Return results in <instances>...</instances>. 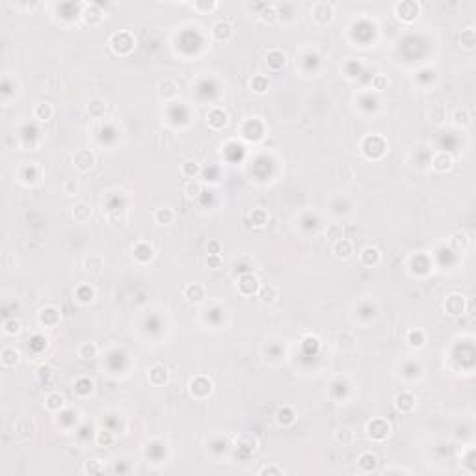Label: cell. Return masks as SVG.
<instances>
[{
    "instance_id": "cell-1",
    "label": "cell",
    "mask_w": 476,
    "mask_h": 476,
    "mask_svg": "<svg viewBox=\"0 0 476 476\" xmlns=\"http://www.w3.org/2000/svg\"><path fill=\"white\" fill-rule=\"evenodd\" d=\"M108 43H110V49H112L118 56H128V54L134 51V47H136V39H134L132 34L127 30L112 34V37H110V41Z\"/></svg>"
},
{
    "instance_id": "cell-2",
    "label": "cell",
    "mask_w": 476,
    "mask_h": 476,
    "mask_svg": "<svg viewBox=\"0 0 476 476\" xmlns=\"http://www.w3.org/2000/svg\"><path fill=\"white\" fill-rule=\"evenodd\" d=\"M361 153H363L369 160L383 158V154L387 153V142H385L381 136H378V134L367 136V138L363 140V144H361Z\"/></svg>"
},
{
    "instance_id": "cell-3",
    "label": "cell",
    "mask_w": 476,
    "mask_h": 476,
    "mask_svg": "<svg viewBox=\"0 0 476 476\" xmlns=\"http://www.w3.org/2000/svg\"><path fill=\"white\" fill-rule=\"evenodd\" d=\"M394 15L396 19L405 25H411L419 19L420 15V4L419 2H413V0H405V2H398L394 4Z\"/></svg>"
},
{
    "instance_id": "cell-4",
    "label": "cell",
    "mask_w": 476,
    "mask_h": 476,
    "mask_svg": "<svg viewBox=\"0 0 476 476\" xmlns=\"http://www.w3.org/2000/svg\"><path fill=\"white\" fill-rule=\"evenodd\" d=\"M311 19L318 26H328L335 19V6L329 2H314L311 8Z\"/></svg>"
},
{
    "instance_id": "cell-5",
    "label": "cell",
    "mask_w": 476,
    "mask_h": 476,
    "mask_svg": "<svg viewBox=\"0 0 476 476\" xmlns=\"http://www.w3.org/2000/svg\"><path fill=\"white\" fill-rule=\"evenodd\" d=\"M391 435V424L385 419H372L367 424V437L370 441L381 443Z\"/></svg>"
},
{
    "instance_id": "cell-6",
    "label": "cell",
    "mask_w": 476,
    "mask_h": 476,
    "mask_svg": "<svg viewBox=\"0 0 476 476\" xmlns=\"http://www.w3.org/2000/svg\"><path fill=\"white\" fill-rule=\"evenodd\" d=\"M188 387H190V394L197 400L209 398L210 394H212V389H214L212 381H210L209 378H205V376H195L194 379H190Z\"/></svg>"
},
{
    "instance_id": "cell-7",
    "label": "cell",
    "mask_w": 476,
    "mask_h": 476,
    "mask_svg": "<svg viewBox=\"0 0 476 476\" xmlns=\"http://www.w3.org/2000/svg\"><path fill=\"white\" fill-rule=\"evenodd\" d=\"M236 288H238V292H240L242 296H253V294L259 292L261 285H259L257 276H253V274L247 271V274H242V276L238 277V281H236Z\"/></svg>"
},
{
    "instance_id": "cell-8",
    "label": "cell",
    "mask_w": 476,
    "mask_h": 476,
    "mask_svg": "<svg viewBox=\"0 0 476 476\" xmlns=\"http://www.w3.org/2000/svg\"><path fill=\"white\" fill-rule=\"evenodd\" d=\"M73 166L80 171V173H86L95 166V154L89 151V149H80L77 153L73 154Z\"/></svg>"
},
{
    "instance_id": "cell-9",
    "label": "cell",
    "mask_w": 476,
    "mask_h": 476,
    "mask_svg": "<svg viewBox=\"0 0 476 476\" xmlns=\"http://www.w3.org/2000/svg\"><path fill=\"white\" fill-rule=\"evenodd\" d=\"M41 179V168L37 164H25L19 169V180L26 186H34Z\"/></svg>"
},
{
    "instance_id": "cell-10",
    "label": "cell",
    "mask_w": 476,
    "mask_h": 476,
    "mask_svg": "<svg viewBox=\"0 0 476 476\" xmlns=\"http://www.w3.org/2000/svg\"><path fill=\"white\" fill-rule=\"evenodd\" d=\"M80 15L87 26H99L104 21V11L99 4H84V11Z\"/></svg>"
},
{
    "instance_id": "cell-11",
    "label": "cell",
    "mask_w": 476,
    "mask_h": 476,
    "mask_svg": "<svg viewBox=\"0 0 476 476\" xmlns=\"http://www.w3.org/2000/svg\"><path fill=\"white\" fill-rule=\"evenodd\" d=\"M445 312L448 316H460L465 312V298L461 294H450L445 300Z\"/></svg>"
},
{
    "instance_id": "cell-12",
    "label": "cell",
    "mask_w": 476,
    "mask_h": 476,
    "mask_svg": "<svg viewBox=\"0 0 476 476\" xmlns=\"http://www.w3.org/2000/svg\"><path fill=\"white\" fill-rule=\"evenodd\" d=\"M207 123L212 130H221V128H225L229 125V116L221 108H212L207 114Z\"/></svg>"
},
{
    "instance_id": "cell-13",
    "label": "cell",
    "mask_w": 476,
    "mask_h": 476,
    "mask_svg": "<svg viewBox=\"0 0 476 476\" xmlns=\"http://www.w3.org/2000/svg\"><path fill=\"white\" fill-rule=\"evenodd\" d=\"M454 168V156L450 153H445V151H439V153L434 154L432 158V169L437 171V173H446Z\"/></svg>"
},
{
    "instance_id": "cell-14",
    "label": "cell",
    "mask_w": 476,
    "mask_h": 476,
    "mask_svg": "<svg viewBox=\"0 0 476 476\" xmlns=\"http://www.w3.org/2000/svg\"><path fill=\"white\" fill-rule=\"evenodd\" d=\"M132 257L134 261L140 262V264H147L154 259V247L149 242H138L132 247Z\"/></svg>"
},
{
    "instance_id": "cell-15",
    "label": "cell",
    "mask_w": 476,
    "mask_h": 476,
    "mask_svg": "<svg viewBox=\"0 0 476 476\" xmlns=\"http://www.w3.org/2000/svg\"><path fill=\"white\" fill-rule=\"evenodd\" d=\"M417 405V398L413 396V393L410 391H402L394 396V407L400 411V413H411Z\"/></svg>"
},
{
    "instance_id": "cell-16",
    "label": "cell",
    "mask_w": 476,
    "mask_h": 476,
    "mask_svg": "<svg viewBox=\"0 0 476 476\" xmlns=\"http://www.w3.org/2000/svg\"><path fill=\"white\" fill-rule=\"evenodd\" d=\"M212 37L218 43H227L233 37V26L227 21H218L212 25Z\"/></svg>"
},
{
    "instance_id": "cell-17",
    "label": "cell",
    "mask_w": 476,
    "mask_h": 476,
    "mask_svg": "<svg viewBox=\"0 0 476 476\" xmlns=\"http://www.w3.org/2000/svg\"><path fill=\"white\" fill-rule=\"evenodd\" d=\"M169 381V372L164 365H153L149 370V383L154 387H162Z\"/></svg>"
},
{
    "instance_id": "cell-18",
    "label": "cell",
    "mask_w": 476,
    "mask_h": 476,
    "mask_svg": "<svg viewBox=\"0 0 476 476\" xmlns=\"http://www.w3.org/2000/svg\"><path fill=\"white\" fill-rule=\"evenodd\" d=\"M331 251L337 259L346 261V259H350L352 253H353V244H352V240H348V238H338V240L333 242Z\"/></svg>"
},
{
    "instance_id": "cell-19",
    "label": "cell",
    "mask_w": 476,
    "mask_h": 476,
    "mask_svg": "<svg viewBox=\"0 0 476 476\" xmlns=\"http://www.w3.org/2000/svg\"><path fill=\"white\" fill-rule=\"evenodd\" d=\"M37 320H39V324L45 326V328H56L58 324H60V320H62V314H60L54 307H45V309H41Z\"/></svg>"
},
{
    "instance_id": "cell-20",
    "label": "cell",
    "mask_w": 476,
    "mask_h": 476,
    "mask_svg": "<svg viewBox=\"0 0 476 476\" xmlns=\"http://www.w3.org/2000/svg\"><path fill=\"white\" fill-rule=\"evenodd\" d=\"M183 294H185L186 302H190V303H201L207 298V290L201 283H194V285L185 287V292H183Z\"/></svg>"
},
{
    "instance_id": "cell-21",
    "label": "cell",
    "mask_w": 476,
    "mask_h": 476,
    "mask_svg": "<svg viewBox=\"0 0 476 476\" xmlns=\"http://www.w3.org/2000/svg\"><path fill=\"white\" fill-rule=\"evenodd\" d=\"M177 93H179V86H177V82H175L173 78H164V80L158 84L160 99H164V101H173V99L177 97Z\"/></svg>"
},
{
    "instance_id": "cell-22",
    "label": "cell",
    "mask_w": 476,
    "mask_h": 476,
    "mask_svg": "<svg viewBox=\"0 0 476 476\" xmlns=\"http://www.w3.org/2000/svg\"><path fill=\"white\" fill-rule=\"evenodd\" d=\"M266 65L270 67L271 71H281L283 67L287 65V56L285 52L279 51V49H274L266 54Z\"/></svg>"
},
{
    "instance_id": "cell-23",
    "label": "cell",
    "mask_w": 476,
    "mask_h": 476,
    "mask_svg": "<svg viewBox=\"0 0 476 476\" xmlns=\"http://www.w3.org/2000/svg\"><path fill=\"white\" fill-rule=\"evenodd\" d=\"M359 257H361V262L369 268L378 266L379 262H381V253H379L378 247H374V246H367L361 251V255Z\"/></svg>"
},
{
    "instance_id": "cell-24",
    "label": "cell",
    "mask_w": 476,
    "mask_h": 476,
    "mask_svg": "<svg viewBox=\"0 0 476 476\" xmlns=\"http://www.w3.org/2000/svg\"><path fill=\"white\" fill-rule=\"evenodd\" d=\"M376 465H378V458H376V454H372V452H365V454L359 456L357 460V469L359 472H372L376 471Z\"/></svg>"
},
{
    "instance_id": "cell-25",
    "label": "cell",
    "mask_w": 476,
    "mask_h": 476,
    "mask_svg": "<svg viewBox=\"0 0 476 476\" xmlns=\"http://www.w3.org/2000/svg\"><path fill=\"white\" fill-rule=\"evenodd\" d=\"M89 218H92V205L89 203L80 201L73 207V220L77 223H86V221H89Z\"/></svg>"
},
{
    "instance_id": "cell-26",
    "label": "cell",
    "mask_w": 476,
    "mask_h": 476,
    "mask_svg": "<svg viewBox=\"0 0 476 476\" xmlns=\"http://www.w3.org/2000/svg\"><path fill=\"white\" fill-rule=\"evenodd\" d=\"M257 294H259V298H261L262 305H271V303L277 300V296H279V288H277L276 285L268 283V285H264V287L259 288Z\"/></svg>"
},
{
    "instance_id": "cell-27",
    "label": "cell",
    "mask_w": 476,
    "mask_h": 476,
    "mask_svg": "<svg viewBox=\"0 0 476 476\" xmlns=\"http://www.w3.org/2000/svg\"><path fill=\"white\" fill-rule=\"evenodd\" d=\"M104 268V259L101 255H89L84 259V270L92 276H99Z\"/></svg>"
},
{
    "instance_id": "cell-28",
    "label": "cell",
    "mask_w": 476,
    "mask_h": 476,
    "mask_svg": "<svg viewBox=\"0 0 476 476\" xmlns=\"http://www.w3.org/2000/svg\"><path fill=\"white\" fill-rule=\"evenodd\" d=\"M175 218H177V214H175V210L169 209V207H160V209L154 210V221H156L158 225H171L175 221Z\"/></svg>"
},
{
    "instance_id": "cell-29",
    "label": "cell",
    "mask_w": 476,
    "mask_h": 476,
    "mask_svg": "<svg viewBox=\"0 0 476 476\" xmlns=\"http://www.w3.org/2000/svg\"><path fill=\"white\" fill-rule=\"evenodd\" d=\"M45 407L49 411H52V413H56V411H62L63 407H65V396L60 393H51L47 394L45 398Z\"/></svg>"
},
{
    "instance_id": "cell-30",
    "label": "cell",
    "mask_w": 476,
    "mask_h": 476,
    "mask_svg": "<svg viewBox=\"0 0 476 476\" xmlns=\"http://www.w3.org/2000/svg\"><path fill=\"white\" fill-rule=\"evenodd\" d=\"M87 114H89V118L93 119H101L104 118V114H106V101H103V99H92L89 103H87Z\"/></svg>"
},
{
    "instance_id": "cell-31",
    "label": "cell",
    "mask_w": 476,
    "mask_h": 476,
    "mask_svg": "<svg viewBox=\"0 0 476 476\" xmlns=\"http://www.w3.org/2000/svg\"><path fill=\"white\" fill-rule=\"evenodd\" d=\"M279 10H285V15H277V19L283 22V25H292V22L298 21V8L296 4H276Z\"/></svg>"
},
{
    "instance_id": "cell-32",
    "label": "cell",
    "mask_w": 476,
    "mask_h": 476,
    "mask_svg": "<svg viewBox=\"0 0 476 476\" xmlns=\"http://www.w3.org/2000/svg\"><path fill=\"white\" fill-rule=\"evenodd\" d=\"M199 173H201V166L197 164L195 160H186L185 164L180 166V175L188 180H195Z\"/></svg>"
},
{
    "instance_id": "cell-33",
    "label": "cell",
    "mask_w": 476,
    "mask_h": 476,
    "mask_svg": "<svg viewBox=\"0 0 476 476\" xmlns=\"http://www.w3.org/2000/svg\"><path fill=\"white\" fill-rule=\"evenodd\" d=\"M52 116H54V108H52L49 103H39L36 108H34V118H36L37 121H41V123L51 121Z\"/></svg>"
},
{
    "instance_id": "cell-34",
    "label": "cell",
    "mask_w": 476,
    "mask_h": 476,
    "mask_svg": "<svg viewBox=\"0 0 476 476\" xmlns=\"http://www.w3.org/2000/svg\"><path fill=\"white\" fill-rule=\"evenodd\" d=\"M0 359H2V365H4L6 369H11V367H15L21 361V353L17 352L15 348H4L2 353H0Z\"/></svg>"
},
{
    "instance_id": "cell-35",
    "label": "cell",
    "mask_w": 476,
    "mask_h": 476,
    "mask_svg": "<svg viewBox=\"0 0 476 476\" xmlns=\"http://www.w3.org/2000/svg\"><path fill=\"white\" fill-rule=\"evenodd\" d=\"M250 87H251V92L253 93L262 95V93H266L268 89H270V82H268L266 77H262V75H255V77H251Z\"/></svg>"
},
{
    "instance_id": "cell-36",
    "label": "cell",
    "mask_w": 476,
    "mask_h": 476,
    "mask_svg": "<svg viewBox=\"0 0 476 476\" xmlns=\"http://www.w3.org/2000/svg\"><path fill=\"white\" fill-rule=\"evenodd\" d=\"M335 441H337L338 445L350 446L353 441H355V434H353L352 428H348V426H343V428H338V430L335 432Z\"/></svg>"
},
{
    "instance_id": "cell-37",
    "label": "cell",
    "mask_w": 476,
    "mask_h": 476,
    "mask_svg": "<svg viewBox=\"0 0 476 476\" xmlns=\"http://www.w3.org/2000/svg\"><path fill=\"white\" fill-rule=\"evenodd\" d=\"M405 343L410 344L411 348H422L426 344V335L422 329H411L407 331V337H405Z\"/></svg>"
},
{
    "instance_id": "cell-38",
    "label": "cell",
    "mask_w": 476,
    "mask_h": 476,
    "mask_svg": "<svg viewBox=\"0 0 476 476\" xmlns=\"http://www.w3.org/2000/svg\"><path fill=\"white\" fill-rule=\"evenodd\" d=\"M460 45L463 47V49H467V51H472L476 45V32L472 26H469V28H465V30H461L460 34Z\"/></svg>"
},
{
    "instance_id": "cell-39",
    "label": "cell",
    "mask_w": 476,
    "mask_h": 476,
    "mask_svg": "<svg viewBox=\"0 0 476 476\" xmlns=\"http://www.w3.org/2000/svg\"><path fill=\"white\" fill-rule=\"evenodd\" d=\"M34 430H36V424H34V420H30V419H21L15 426V434L19 435V437H25V439L32 437Z\"/></svg>"
},
{
    "instance_id": "cell-40",
    "label": "cell",
    "mask_w": 476,
    "mask_h": 476,
    "mask_svg": "<svg viewBox=\"0 0 476 476\" xmlns=\"http://www.w3.org/2000/svg\"><path fill=\"white\" fill-rule=\"evenodd\" d=\"M250 221L255 229H262L268 223V212L264 209H253L250 214Z\"/></svg>"
},
{
    "instance_id": "cell-41",
    "label": "cell",
    "mask_w": 476,
    "mask_h": 476,
    "mask_svg": "<svg viewBox=\"0 0 476 476\" xmlns=\"http://www.w3.org/2000/svg\"><path fill=\"white\" fill-rule=\"evenodd\" d=\"M428 118H430L432 123L443 125L446 119V108L443 104H432V108L428 110Z\"/></svg>"
},
{
    "instance_id": "cell-42",
    "label": "cell",
    "mask_w": 476,
    "mask_h": 476,
    "mask_svg": "<svg viewBox=\"0 0 476 476\" xmlns=\"http://www.w3.org/2000/svg\"><path fill=\"white\" fill-rule=\"evenodd\" d=\"M97 352H99L97 344H93V343L80 344V346H78V350H77L78 357L84 359V361H92V359H95V357H97Z\"/></svg>"
},
{
    "instance_id": "cell-43",
    "label": "cell",
    "mask_w": 476,
    "mask_h": 476,
    "mask_svg": "<svg viewBox=\"0 0 476 476\" xmlns=\"http://www.w3.org/2000/svg\"><path fill=\"white\" fill-rule=\"evenodd\" d=\"M276 419L281 426H290V424H294V420H296V413H294L292 407L285 405V407H281V410L277 411Z\"/></svg>"
},
{
    "instance_id": "cell-44",
    "label": "cell",
    "mask_w": 476,
    "mask_h": 476,
    "mask_svg": "<svg viewBox=\"0 0 476 476\" xmlns=\"http://www.w3.org/2000/svg\"><path fill=\"white\" fill-rule=\"evenodd\" d=\"M75 298H77L80 303H92L93 298H95V290H93V287H89V285H80V287H77V290H75Z\"/></svg>"
},
{
    "instance_id": "cell-45",
    "label": "cell",
    "mask_w": 476,
    "mask_h": 476,
    "mask_svg": "<svg viewBox=\"0 0 476 476\" xmlns=\"http://www.w3.org/2000/svg\"><path fill=\"white\" fill-rule=\"evenodd\" d=\"M452 121H454L456 127H467L471 123V114L467 108H456L454 114H452Z\"/></svg>"
},
{
    "instance_id": "cell-46",
    "label": "cell",
    "mask_w": 476,
    "mask_h": 476,
    "mask_svg": "<svg viewBox=\"0 0 476 476\" xmlns=\"http://www.w3.org/2000/svg\"><path fill=\"white\" fill-rule=\"evenodd\" d=\"M355 337L353 335H350V333H343V335H338L337 338V344L338 348L343 350V352H353L355 350Z\"/></svg>"
},
{
    "instance_id": "cell-47",
    "label": "cell",
    "mask_w": 476,
    "mask_h": 476,
    "mask_svg": "<svg viewBox=\"0 0 476 476\" xmlns=\"http://www.w3.org/2000/svg\"><path fill=\"white\" fill-rule=\"evenodd\" d=\"M450 246L456 251H465L469 247V236L465 233H454L450 238Z\"/></svg>"
},
{
    "instance_id": "cell-48",
    "label": "cell",
    "mask_w": 476,
    "mask_h": 476,
    "mask_svg": "<svg viewBox=\"0 0 476 476\" xmlns=\"http://www.w3.org/2000/svg\"><path fill=\"white\" fill-rule=\"evenodd\" d=\"M2 331L6 333V335H10V337H15V335H21L22 331V326L19 320H15V318H10V320H6L4 326H2Z\"/></svg>"
},
{
    "instance_id": "cell-49",
    "label": "cell",
    "mask_w": 476,
    "mask_h": 476,
    "mask_svg": "<svg viewBox=\"0 0 476 476\" xmlns=\"http://www.w3.org/2000/svg\"><path fill=\"white\" fill-rule=\"evenodd\" d=\"M75 393L80 394V396H87V394L93 393V381L87 378H80L77 379V383H75Z\"/></svg>"
},
{
    "instance_id": "cell-50",
    "label": "cell",
    "mask_w": 476,
    "mask_h": 476,
    "mask_svg": "<svg viewBox=\"0 0 476 476\" xmlns=\"http://www.w3.org/2000/svg\"><path fill=\"white\" fill-rule=\"evenodd\" d=\"M259 19H261L262 22H271L277 19V13H276V6L274 4H262L261 11H259Z\"/></svg>"
},
{
    "instance_id": "cell-51",
    "label": "cell",
    "mask_w": 476,
    "mask_h": 476,
    "mask_svg": "<svg viewBox=\"0 0 476 476\" xmlns=\"http://www.w3.org/2000/svg\"><path fill=\"white\" fill-rule=\"evenodd\" d=\"M201 192H203V186H201V183H197V180H188L185 186V195L188 197V199H197L201 195Z\"/></svg>"
},
{
    "instance_id": "cell-52",
    "label": "cell",
    "mask_w": 476,
    "mask_h": 476,
    "mask_svg": "<svg viewBox=\"0 0 476 476\" xmlns=\"http://www.w3.org/2000/svg\"><path fill=\"white\" fill-rule=\"evenodd\" d=\"M95 441H97L99 446H103V448H108V446L114 445V441H116V437H114L112 432L108 430H101L97 432V437H95Z\"/></svg>"
},
{
    "instance_id": "cell-53",
    "label": "cell",
    "mask_w": 476,
    "mask_h": 476,
    "mask_svg": "<svg viewBox=\"0 0 476 476\" xmlns=\"http://www.w3.org/2000/svg\"><path fill=\"white\" fill-rule=\"evenodd\" d=\"M218 2H194L192 4V8H194L195 11H199V13H205V15H209V13H212V11L218 10Z\"/></svg>"
},
{
    "instance_id": "cell-54",
    "label": "cell",
    "mask_w": 476,
    "mask_h": 476,
    "mask_svg": "<svg viewBox=\"0 0 476 476\" xmlns=\"http://www.w3.org/2000/svg\"><path fill=\"white\" fill-rule=\"evenodd\" d=\"M86 474H99V472L104 471V465L101 463V460H89L86 461V465L82 469Z\"/></svg>"
},
{
    "instance_id": "cell-55",
    "label": "cell",
    "mask_w": 476,
    "mask_h": 476,
    "mask_svg": "<svg viewBox=\"0 0 476 476\" xmlns=\"http://www.w3.org/2000/svg\"><path fill=\"white\" fill-rule=\"evenodd\" d=\"M37 378H39V381H51L52 378H54V369H52L51 365H41L39 369H37Z\"/></svg>"
},
{
    "instance_id": "cell-56",
    "label": "cell",
    "mask_w": 476,
    "mask_h": 476,
    "mask_svg": "<svg viewBox=\"0 0 476 476\" xmlns=\"http://www.w3.org/2000/svg\"><path fill=\"white\" fill-rule=\"evenodd\" d=\"M62 190H63V194H67V195H77V194H78V190H80V186H78V180H77V179H67V180H63Z\"/></svg>"
},
{
    "instance_id": "cell-57",
    "label": "cell",
    "mask_w": 476,
    "mask_h": 476,
    "mask_svg": "<svg viewBox=\"0 0 476 476\" xmlns=\"http://www.w3.org/2000/svg\"><path fill=\"white\" fill-rule=\"evenodd\" d=\"M343 233H344V229L341 223H331V225L328 227V238H331L333 242L338 240V238H344Z\"/></svg>"
},
{
    "instance_id": "cell-58",
    "label": "cell",
    "mask_w": 476,
    "mask_h": 476,
    "mask_svg": "<svg viewBox=\"0 0 476 476\" xmlns=\"http://www.w3.org/2000/svg\"><path fill=\"white\" fill-rule=\"evenodd\" d=\"M387 86H389V78L383 75H376L372 78V87L376 92H383V89H387Z\"/></svg>"
},
{
    "instance_id": "cell-59",
    "label": "cell",
    "mask_w": 476,
    "mask_h": 476,
    "mask_svg": "<svg viewBox=\"0 0 476 476\" xmlns=\"http://www.w3.org/2000/svg\"><path fill=\"white\" fill-rule=\"evenodd\" d=\"M205 264L210 270H220L223 266V261H221V255H207Z\"/></svg>"
},
{
    "instance_id": "cell-60",
    "label": "cell",
    "mask_w": 476,
    "mask_h": 476,
    "mask_svg": "<svg viewBox=\"0 0 476 476\" xmlns=\"http://www.w3.org/2000/svg\"><path fill=\"white\" fill-rule=\"evenodd\" d=\"M259 474H261V476H266V474H276V476H281V474H285V471H283L281 467H276V465H266V467H262L261 471H259Z\"/></svg>"
},
{
    "instance_id": "cell-61",
    "label": "cell",
    "mask_w": 476,
    "mask_h": 476,
    "mask_svg": "<svg viewBox=\"0 0 476 476\" xmlns=\"http://www.w3.org/2000/svg\"><path fill=\"white\" fill-rule=\"evenodd\" d=\"M221 242L220 240H210L209 244H207V251H209V255H221Z\"/></svg>"
},
{
    "instance_id": "cell-62",
    "label": "cell",
    "mask_w": 476,
    "mask_h": 476,
    "mask_svg": "<svg viewBox=\"0 0 476 476\" xmlns=\"http://www.w3.org/2000/svg\"><path fill=\"white\" fill-rule=\"evenodd\" d=\"M393 472H398V474H402V472H404V474H410L411 471L410 469H404V467H394V469H385L383 474H393Z\"/></svg>"
}]
</instances>
